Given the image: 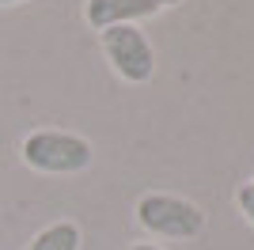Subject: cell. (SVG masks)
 Returning <instances> with one entry per match:
<instances>
[{"instance_id": "obj_1", "label": "cell", "mask_w": 254, "mask_h": 250, "mask_svg": "<svg viewBox=\"0 0 254 250\" xmlns=\"http://www.w3.org/2000/svg\"><path fill=\"white\" fill-rule=\"evenodd\" d=\"M91 144L76 133H61V129H38V133L23 136L19 159L31 171L42 175H80L91 167Z\"/></svg>"}, {"instance_id": "obj_2", "label": "cell", "mask_w": 254, "mask_h": 250, "mask_svg": "<svg viewBox=\"0 0 254 250\" xmlns=\"http://www.w3.org/2000/svg\"><path fill=\"white\" fill-rule=\"evenodd\" d=\"M99 42H103V53L110 68L126 83H148L152 72H156V50L152 42L144 38L137 23H118V27H106L99 31Z\"/></svg>"}, {"instance_id": "obj_3", "label": "cell", "mask_w": 254, "mask_h": 250, "mask_svg": "<svg viewBox=\"0 0 254 250\" xmlns=\"http://www.w3.org/2000/svg\"><path fill=\"white\" fill-rule=\"evenodd\" d=\"M137 224L163 239H190L205 228V212L175 193H144L137 201Z\"/></svg>"}, {"instance_id": "obj_4", "label": "cell", "mask_w": 254, "mask_h": 250, "mask_svg": "<svg viewBox=\"0 0 254 250\" xmlns=\"http://www.w3.org/2000/svg\"><path fill=\"white\" fill-rule=\"evenodd\" d=\"M159 4L156 0H87L84 4V19L95 27V31H106V27H118V23H137L156 15Z\"/></svg>"}, {"instance_id": "obj_5", "label": "cell", "mask_w": 254, "mask_h": 250, "mask_svg": "<svg viewBox=\"0 0 254 250\" xmlns=\"http://www.w3.org/2000/svg\"><path fill=\"white\" fill-rule=\"evenodd\" d=\"M23 250H80V224L72 220H57L50 228H42Z\"/></svg>"}, {"instance_id": "obj_6", "label": "cell", "mask_w": 254, "mask_h": 250, "mask_svg": "<svg viewBox=\"0 0 254 250\" xmlns=\"http://www.w3.org/2000/svg\"><path fill=\"white\" fill-rule=\"evenodd\" d=\"M235 205H239V212H243V216L254 224V182L239 186V193H235Z\"/></svg>"}, {"instance_id": "obj_7", "label": "cell", "mask_w": 254, "mask_h": 250, "mask_svg": "<svg viewBox=\"0 0 254 250\" xmlns=\"http://www.w3.org/2000/svg\"><path fill=\"white\" fill-rule=\"evenodd\" d=\"M129 250H159L156 243H137V247H129Z\"/></svg>"}, {"instance_id": "obj_8", "label": "cell", "mask_w": 254, "mask_h": 250, "mask_svg": "<svg viewBox=\"0 0 254 250\" xmlns=\"http://www.w3.org/2000/svg\"><path fill=\"white\" fill-rule=\"evenodd\" d=\"M159 8H171V4H182V0H156Z\"/></svg>"}, {"instance_id": "obj_9", "label": "cell", "mask_w": 254, "mask_h": 250, "mask_svg": "<svg viewBox=\"0 0 254 250\" xmlns=\"http://www.w3.org/2000/svg\"><path fill=\"white\" fill-rule=\"evenodd\" d=\"M8 4H23V0H0V8H8Z\"/></svg>"}]
</instances>
